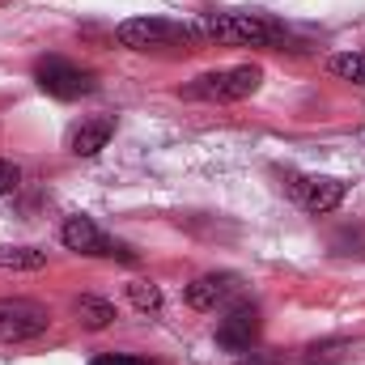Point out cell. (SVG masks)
<instances>
[{"mask_svg": "<svg viewBox=\"0 0 365 365\" xmlns=\"http://www.w3.org/2000/svg\"><path fill=\"white\" fill-rule=\"evenodd\" d=\"M128 297H132V306L145 310V314H158V310H162V289H158L153 280H132V284H128Z\"/></svg>", "mask_w": 365, "mask_h": 365, "instance_id": "obj_15", "label": "cell"}, {"mask_svg": "<svg viewBox=\"0 0 365 365\" xmlns=\"http://www.w3.org/2000/svg\"><path fill=\"white\" fill-rule=\"evenodd\" d=\"M255 340H259V306L255 302H238V306H230L225 310V319L217 323V344L225 349V353H251L255 349Z\"/></svg>", "mask_w": 365, "mask_h": 365, "instance_id": "obj_7", "label": "cell"}, {"mask_svg": "<svg viewBox=\"0 0 365 365\" xmlns=\"http://www.w3.org/2000/svg\"><path fill=\"white\" fill-rule=\"evenodd\" d=\"M353 357V340H323V344H310L306 353H302V361L306 365H340Z\"/></svg>", "mask_w": 365, "mask_h": 365, "instance_id": "obj_12", "label": "cell"}, {"mask_svg": "<svg viewBox=\"0 0 365 365\" xmlns=\"http://www.w3.org/2000/svg\"><path fill=\"white\" fill-rule=\"evenodd\" d=\"M34 81H38L43 93H51L60 102H73V98H86V93L98 90V77L90 68H81V64H73L64 56H43L34 64Z\"/></svg>", "mask_w": 365, "mask_h": 365, "instance_id": "obj_4", "label": "cell"}, {"mask_svg": "<svg viewBox=\"0 0 365 365\" xmlns=\"http://www.w3.org/2000/svg\"><path fill=\"white\" fill-rule=\"evenodd\" d=\"M234 293H238V276L234 272H208V276H195L187 284V306L191 310H217Z\"/></svg>", "mask_w": 365, "mask_h": 365, "instance_id": "obj_9", "label": "cell"}, {"mask_svg": "<svg viewBox=\"0 0 365 365\" xmlns=\"http://www.w3.org/2000/svg\"><path fill=\"white\" fill-rule=\"evenodd\" d=\"M200 43H225V47H280L289 43V30L264 13H200L191 21Z\"/></svg>", "mask_w": 365, "mask_h": 365, "instance_id": "obj_1", "label": "cell"}, {"mask_svg": "<svg viewBox=\"0 0 365 365\" xmlns=\"http://www.w3.org/2000/svg\"><path fill=\"white\" fill-rule=\"evenodd\" d=\"M90 365H149L145 357H128V353H102V357H93Z\"/></svg>", "mask_w": 365, "mask_h": 365, "instance_id": "obj_17", "label": "cell"}, {"mask_svg": "<svg viewBox=\"0 0 365 365\" xmlns=\"http://www.w3.org/2000/svg\"><path fill=\"white\" fill-rule=\"evenodd\" d=\"M327 73H331V77H340V81L365 86V56H361V51H344V56H331V60H327Z\"/></svg>", "mask_w": 365, "mask_h": 365, "instance_id": "obj_13", "label": "cell"}, {"mask_svg": "<svg viewBox=\"0 0 365 365\" xmlns=\"http://www.w3.org/2000/svg\"><path fill=\"white\" fill-rule=\"evenodd\" d=\"M60 242H64L68 251H77V255H102V259H123V264H132V259H136L123 242L106 238L90 217H68V221L60 225Z\"/></svg>", "mask_w": 365, "mask_h": 365, "instance_id": "obj_6", "label": "cell"}, {"mask_svg": "<svg viewBox=\"0 0 365 365\" xmlns=\"http://www.w3.org/2000/svg\"><path fill=\"white\" fill-rule=\"evenodd\" d=\"M110 136H115V119H110V115L81 119V123L68 132V153H77V158H93L98 149H106Z\"/></svg>", "mask_w": 365, "mask_h": 365, "instance_id": "obj_10", "label": "cell"}, {"mask_svg": "<svg viewBox=\"0 0 365 365\" xmlns=\"http://www.w3.org/2000/svg\"><path fill=\"white\" fill-rule=\"evenodd\" d=\"M77 323L81 327H90V331H102V327H110L115 323V306L110 302H102V297H77Z\"/></svg>", "mask_w": 365, "mask_h": 365, "instance_id": "obj_11", "label": "cell"}, {"mask_svg": "<svg viewBox=\"0 0 365 365\" xmlns=\"http://www.w3.org/2000/svg\"><path fill=\"white\" fill-rule=\"evenodd\" d=\"M234 365H280V361H272V357H264V353H242Z\"/></svg>", "mask_w": 365, "mask_h": 365, "instance_id": "obj_18", "label": "cell"}, {"mask_svg": "<svg viewBox=\"0 0 365 365\" xmlns=\"http://www.w3.org/2000/svg\"><path fill=\"white\" fill-rule=\"evenodd\" d=\"M47 323H51L47 306H38L30 297H0V344L34 340L47 331Z\"/></svg>", "mask_w": 365, "mask_h": 365, "instance_id": "obj_5", "label": "cell"}, {"mask_svg": "<svg viewBox=\"0 0 365 365\" xmlns=\"http://www.w3.org/2000/svg\"><path fill=\"white\" fill-rule=\"evenodd\" d=\"M115 38L128 51H191L200 43L191 26L166 21V17H132L115 30Z\"/></svg>", "mask_w": 365, "mask_h": 365, "instance_id": "obj_2", "label": "cell"}, {"mask_svg": "<svg viewBox=\"0 0 365 365\" xmlns=\"http://www.w3.org/2000/svg\"><path fill=\"white\" fill-rule=\"evenodd\" d=\"M284 191L306 208V212H314V217H323V212H331V208H340L344 204V182L340 179H314V175H289L284 179Z\"/></svg>", "mask_w": 365, "mask_h": 365, "instance_id": "obj_8", "label": "cell"}, {"mask_svg": "<svg viewBox=\"0 0 365 365\" xmlns=\"http://www.w3.org/2000/svg\"><path fill=\"white\" fill-rule=\"evenodd\" d=\"M47 264V251H34V247H0V268H43Z\"/></svg>", "mask_w": 365, "mask_h": 365, "instance_id": "obj_14", "label": "cell"}, {"mask_svg": "<svg viewBox=\"0 0 365 365\" xmlns=\"http://www.w3.org/2000/svg\"><path fill=\"white\" fill-rule=\"evenodd\" d=\"M264 86V68L259 64H238V68H217L204 73L187 86V98H204V102H242Z\"/></svg>", "mask_w": 365, "mask_h": 365, "instance_id": "obj_3", "label": "cell"}, {"mask_svg": "<svg viewBox=\"0 0 365 365\" xmlns=\"http://www.w3.org/2000/svg\"><path fill=\"white\" fill-rule=\"evenodd\" d=\"M17 182H21V170H17L13 162H4V158H0V195L17 191Z\"/></svg>", "mask_w": 365, "mask_h": 365, "instance_id": "obj_16", "label": "cell"}]
</instances>
